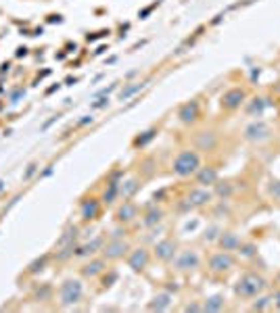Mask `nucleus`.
Listing matches in <instances>:
<instances>
[{
	"label": "nucleus",
	"mask_w": 280,
	"mask_h": 313,
	"mask_svg": "<svg viewBox=\"0 0 280 313\" xmlns=\"http://www.w3.org/2000/svg\"><path fill=\"white\" fill-rule=\"evenodd\" d=\"M107 270V259L105 257H95L90 259L84 268H82V276L84 278H97Z\"/></svg>",
	"instance_id": "nucleus-15"
},
{
	"label": "nucleus",
	"mask_w": 280,
	"mask_h": 313,
	"mask_svg": "<svg viewBox=\"0 0 280 313\" xmlns=\"http://www.w3.org/2000/svg\"><path fill=\"white\" fill-rule=\"evenodd\" d=\"M147 86V82H134V84H130V86H126L121 92H119V100L123 102V100H128L130 96H134V94L138 92V90H143Z\"/></svg>",
	"instance_id": "nucleus-26"
},
{
	"label": "nucleus",
	"mask_w": 280,
	"mask_h": 313,
	"mask_svg": "<svg viewBox=\"0 0 280 313\" xmlns=\"http://www.w3.org/2000/svg\"><path fill=\"white\" fill-rule=\"evenodd\" d=\"M270 192H272L276 198H280V182H272V184H270Z\"/></svg>",
	"instance_id": "nucleus-37"
},
{
	"label": "nucleus",
	"mask_w": 280,
	"mask_h": 313,
	"mask_svg": "<svg viewBox=\"0 0 280 313\" xmlns=\"http://www.w3.org/2000/svg\"><path fill=\"white\" fill-rule=\"evenodd\" d=\"M274 303V299H272V296H259V299L251 305V311H266L270 305Z\"/></svg>",
	"instance_id": "nucleus-31"
},
{
	"label": "nucleus",
	"mask_w": 280,
	"mask_h": 313,
	"mask_svg": "<svg viewBox=\"0 0 280 313\" xmlns=\"http://www.w3.org/2000/svg\"><path fill=\"white\" fill-rule=\"evenodd\" d=\"M213 186H215V194L222 200H228L232 196V192H235V188H232V184H228V182H215Z\"/></svg>",
	"instance_id": "nucleus-27"
},
{
	"label": "nucleus",
	"mask_w": 280,
	"mask_h": 313,
	"mask_svg": "<svg viewBox=\"0 0 280 313\" xmlns=\"http://www.w3.org/2000/svg\"><path fill=\"white\" fill-rule=\"evenodd\" d=\"M220 228L217 226H211L209 230H205V234H203V240H207V242H211V240H217V236H220Z\"/></svg>",
	"instance_id": "nucleus-33"
},
{
	"label": "nucleus",
	"mask_w": 280,
	"mask_h": 313,
	"mask_svg": "<svg viewBox=\"0 0 280 313\" xmlns=\"http://www.w3.org/2000/svg\"><path fill=\"white\" fill-rule=\"evenodd\" d=\"M163 217H165V211H163L161 207L151 205V207L145 211V215H143V226H145V228H155V226H159V224L163 222Z\"/></svg>",
	"instance_id": "nucleus-16"
},
{
	"label": "nucleus",
	"mask_w": 280,
	"mask_h": 313,
	"mask_svg": "<svg viewBox=\"0 0 280 313\" xmlns=\"http://www.w3.org/2000/svg\"><path fill=\"white\" fill-rule=\"evenodd\" d=\"M105 105H109V98H99V102H95L92 107H95V109H101V107H105Z\"/></svg>",
	"instance_id": "nucleus-40"
},
{
	"label": "nucleus",
	"mask_w": 280,
	"mask_h": 313,
	"mask_svg": "<svg viewBox=\"0 0 280 313\" xmlns=\"http://www.w3.org/2000/svg\"><path fill=\"white\" fill-rule=\"evenodd\" d=\"M119 184L121 182H109L107 184V188H105V192H103V196H101V202L103 205H113V202L119 198Z\"/></svg>",
	"instance_id": "nucleus-21"
},
{
	"label": "nucleus",
	"mask_w": 280,
	"mask_h": 313,
	"mask_svg": "<svg viewBox=\"0 0 280 313\" xmlns=\"http://www.w3.org/2000/svg\"><path fill=\"white\" fill-rule=\"evenodd\" d=\"M268 136H270V128L263 121H255L245 130V138L251 140V142H261V140H266Z\"/></svg>",
	"instance_id": "nucleus-14"
},
{
	"label": "nucleus",
	"mask_w": 280,
	"mask_h": 313,
	"mask_svg": "<svg viewBox=\"0 0 280 313\" xmlns=\"http://www.w3.org/2000/svg\"><path fill=\"white\" fill-rule=\"evenodd\" d=\"M176 253H178V244H176V240H172V238H163V240H159L157 244L153 246V255H155V259H159V261H172L174 257H176Z\"/></svg>",
	"instance_id": "nucleus-7"
},
{
	"label": "nucleus",
	"mask_w": 280,
	"mask_h": 313,
	"mask_svg": "<svg viewBox=\"0 0 280 313\" xmlns=\"http://www.w3.org/2000/svg\"><path fill=\"white\" fill-rule=\"evenodd\" d=\"M174 261V270L176 272H195L199 265H201V259L197 255V250H191V248H184L180 253H176V257L172 259Z\"/></svg>",
	"instance_id": "nucleus-5"
},
{
	"label": "nucleus",
	"mask_w": 280,
	"mask_h": 313,
	"mask_svg": "<svg viewBox=\"0 0 280 313\" xmlns=\"http://www.w3.org/2000/svg\"><path fill=\"white\" fill-rule=\"evenodd\" d=\"M69 257H75V244L63 246V248H57V253H55V261L63 263V261H67Z\"/></svg>",
	"instance_id": "nucleus-29"
},
{
	"label": "nucleus",
	"mask_w": 280,
	"mask_h": 313,
	"mask_svg": "<svg viewBox=\"0 0 280 313\" xmlns=\"http://www.w3.org/2000/svg\"><path fill=\"white\" fill-rule=\"evenodd\" d=\"M211 198H213V194L209 190H205V188H193L189 196H186V202L191 205V209H199V207L209 205Z\"/></svg>",
	"instance_id": "nucleus-12"
},
{
	"label": "nucleus",
	"mask_w": 280,
	"mask_h": 313,
	"mask_svg": "<svg viewBox=\"0 0 280 313\" xmlns=\"http://www.w3.org/2000/svg\"><path fill=\"white\" fill-rule=\"evenodd\" d=\"M77 236H80V228H77V226H67V228L63 230V234H61V238L57 240L55 248H63V246L75 244Z\"/></svg>",
	"instance_id": "nucleus-20"
},
{
	"label": "nucleus",
	"mask_w": 280,
	"mask_h": 313,
	"mask_svg": "<svg viewBox=\"0 0 280 313\" xmlns=\"http://www.w3.org/2000/svg\"><path fill=\"white\" fill-rule=\"evenodd\" d=\"M88 121H92V117H86V119H82V121H80V125H86Z\"/></svg>",
	"instance_id": "nucleus-42"
},
{
	"label": "nucleus",
	"mask_w": 280,
	"mask_h": 313,
	"mask_svg": "<svg viewBox=\"0 0 280 313\" xmlns=\"http://www.w3.org/2000/svg\"><path fill=\"white\" fill-rule=\"evenodd\" d=\"M84 286L80 280H65L59 288V303L61 307H73L75 303L82 301Z\"/></svg>",
	"instance_id": "nucleus-3"
},
{
	"label": "nucleus",
	"mask_w": 280,
	"mask_h": 313,
	"mask_svg": "<svg viewBox=\"0 0 280 313\" xmlns=\"http://www.w3.org/2000/svg\"><path fill=\"white\" fill-rule=\"evenodd\" d=\"M224 307H226V299L220 294L209 296V299H205V303H203V311H222Z\"/></svg>",
	"instance_id": "nucleus-24"
},
{
	"label": "nucleus",
	"mask_w": 280,
	"mask_h": 313,
	"mask_svg": "<svg viewBox=\"0 0 280 313\" xmlns=\"http://www.w3.org/2000/svg\"><path fill=\"white\" fill-rule=\"evenodd\" d=\"M217 169L215 167H199L197 169V184L201 186H213L217 182Z\"/></svg>",
	"instance_id": "nucleus-19"
},
{
	"label": "nucleus",
	"mask_w": 280,
	"mask_h": 313,
	"mask_svg": "<svg viewBox=\"0 0 280 313\" xmlns=\"http://www.w3.org/2000/svg\"><path fill=\"white\" fill-rule=\"evenodd\" d=\"M278 280H280V274H278Z\"/></svg>",
	"instance_id": "nucleus-44"
},
{
	"label": "nucleus",
	"mask_w": 280,
	"mask_h": 313,
	"mask_svg": "<svg viewBox=\"0 0 280 313\" xmlns=\"http://www.w3.org/2000/svg\"><path fill=\"white\" fill-rule=\"evenodd\" d=\"M178 117L182 123H195L199 119V102L197 100H191V102H186L180 107V111H178Z\"/></svg>",
	"instance_id": "nucleus-17"
},
{
	"label": "nucleus",
	"mask_w": 280,
	"mask_h": 313,
	"mask_svg": "<svg viewBox=\"0 0 280 313\" xmlns=\"http://www.w3.org/2000/svg\"><path fill=\"white\" fill-rule=\"evenodd\" d=\"M215 142H217L215 134H211V132H201L199 138H197V146L203 148V150H211L215 146Z\"/></svg>",
	"instance_id": "nucleus-25"
},
{
	"label": "nucleus",
	"mask_w": 280,
	"mask_h": 313,
	"mask_svg": "<svg viewBox=\"0 0 280 313\" xmlns=\"http://www.w3.org/2000/svg\"><path fill=\"white\" fill-rule=\"evenodd\" d=\"M49 255H42L40 259H36V261H32V263H29V268H27V272L29 274H38V272H42L44 268H46V263H49Z\"/></svg>",
	"instance_id": "nucleus-30"
},
{
	"label": "nucleus",
	"mask_w": 280,
	"mask_h": 313,
	"mask_svg": "<svg viewBox=\"0 0 280 313\" xmlns=\"http://www.w3.org/2000/svg\"><path fill=\"white\" fill-rule=\"evenodd\" d=\"M149 261H151V253H149L145 246L132 248L130 253H128V265H130L134 272H145L149 268Z\"/></svg>",
	"instance_id": "nucleus-8"
},
{
	"label": "nucleus",
	"mask_w": 280,
	"mask_h": 313,
	"mask_svg": "<svg viewBox=\"0 0 280 313\" xmlns=\"http://www.w3.org/2000/svg\"><path fill=\"white\" fill-rule=\"evenodd\" d=\"M172 305V294L169 292H159L157 296L153 299V303H149V309L151 311H165Z\"/></svg>",
	"instance_id": "nucleus-23"
},
{
	"label": "nucleus",
	"mask_w": 280,
	"mask_h": 313,
	"mask_svg": "<svg viewBox=\"0 0 280 313\" xmlns=\"http://www.w3.org/2000/svg\"><path fill=\"white\" fill-rule=\"evenodd\" d=\"M239 255H241L243 259H253V257H257V244H255V242H241Z\"/></svg>",
	"instance_id": "nucleus-28"
},
{
	"label": "nucleus",
	"mask_w": 280,
	"mask_h": 313,
	"mask_svg": "<svg viewBox=\"0 0 280 313\" xmlns=\"http://www.w3.org/2000/svg\"><path fill=\"white\" fill-rule=\"evenodd\" d=\"M113 280H117V274L115 272H111V274H109V278H105V286H111L109 282H113Z\"/></svg>",
	"instance_id": "nucleus-39"
},
{
	"label": "nucleus",
	"mask_w": 280,
	"mask_h": 313,
	"mask_svg": "<svg viewBox=\"0 0 280 313\" xmlns=\"http://www.w3.org/2000/svg\"><path fill=\"white\" fill-rule=\"evenodd\" d=\"M245 98H247V92L243 88H230L222 96V109H226V111H235V109H239L245 102Z\"/></svg>",
	"instance_id": "nucleus-10"
},
{
	"label": "nucleus",
	"mask_w": 280,
	"mask_h": 313,
	"mask_svg": "<svg viewBox=\"0 0 280 313\" xmlns=\"http://www.w3.org/2000/svg\"><path fill=\"white\" fill-rule=\"evenodd\" d=\"M153 136H155V132L151 130V132H147V134H145L143 138H138V140H136V142H134V144H136V146H143V144H147V142H149V140H151Z\"/></svg>",
	"instance_id": "nucleus-34"
},
{
	"label": "nucleus",
	"mask_w": 280,
	"mask_h": 313,
	"mask_svg": "<svg viewBox=\"0 0 280 313\" xmlns=\"http://www.w3.org/2000/svg\"><path fill=\"white\" fill-rule=\"evenodd\" d=\"M268 288V280L257 272H247L235 284V294L239 299H255Z\"/></svg>",
	"instance_id": "nucleus-1"
},
{
	"label": "nucleus",
	"mask_w": 280,
	"mask_h": 313,
	"mask_svg": "<svg viewBox=\"0 0 280 313\" xmlns=\"http://www.w3.org/2000/svg\"><path fill=\"white\" fill-rule=\"evenodd\" d=\"M123 236H126V228H115L113 232H111V240H117V238H123Z\"/></svg>",
	"instance_id": "nucleus-36"
},
{
	"label": "nucleus",
	"mask_w": 280,
	"mask_h": 313,
	"mask_svg": "<svg viewBox=\"0 0 280 313\" xmlns=\"http://www.w3.org/2000/svg\"><path fill=\"white\" fill-rule=\"evenodd\" d=\"M105 242H107L105 236H97L95 240H90V242H86L82 246H75V257H92V255H97V253H101V250H103Z\"/></svg>",
	"instance_id": "nucleus-13"
},
{
	"label": "nucleus",
	"mask_w": 280,
	"mask_h": 313,
	"mask_svg": "<svg viewBox=\"0 0 280 313\" xmlns=\"http://www.w3.org/2000/svg\"><path fill=\"white\" fill-rule=\"evenodd\" d=\"M138 217V205L134 200H121V205L115 209V219L119 224H132Z\"/></svg>",
	"instance_id": "nucleus-9"
},
{
	"label": "nucleus",
	"mask_w": 280,
	"mask_h": 313,
	"mask_svg": "<svg viewBox=\"0 0 280 313\" xmlns=\"http://www.w3.org/2000/svg\"><path fill=\"white\" fill-rule=\"evenodd\" d=\"M80 213H82V219L84 222H90V219H97V215L101 213V200L97 198H88L82 202L80 207Z\"/></svg>",
	"instance_id": "nucleus-18"
},
{
	"label": "nucleus",
	"mask_w": 280,
	"mask_h": 313,
	"mask_svg": "<svg viewBox=\"0 0 280 313\" xmlns=\"http://www.w3.org/2000/svg\"><path fill=\"white\" fill-rule=\"evenodd\" d=\"M237 265L235 257H232V253H228V250H220V253H213L207 261V268L211 274H228L232 268Z\"/></svg>",
	"instance_id": "nucleus-4"
},
{
	"label": "nucleus",
	"mask_w": 280,
	"mask_h": 313,
	"mask_svg": "<svg viewBox=\"0 0 280 313\" xmlns=\"http://www.w3.org/2000/svg\"><path fill=\"white\" fill-rule=\"evenodd\" d=\"M217 246H220V250H228V253H235V250H239V246H241V236L237 232H232V230H222L220 232V236H217Z\"/></svg>",
	"instance_id": "nucleus-11"
},
{
	"label": "nucleus",
	"mask_w": 280,
	"mask_h": 313,
	"mask_svg": "<svg viewBox=\"0 0 280 313\" xmlns=\"http://www.w3.org/2000/svg\"><path fill=\"white\" fill-rule=\"evenodd\" d=\"M276 309H280V292L276 294Z\"/></svg>",
	"instance_id": "nucleus-41"
},
{
	"label": "nucleus",
	"mask_w": 280,
	"mask_h": 313,
	"mask_svg": "<svg viewBox=\"0 0 280 313\" xmlns=\"http://www.w3.org/2000/svg\"><path fill=\"white\" fill-rule=\"evenodd\" d=\"M130 244L123 240V238H117V240H109L105 242L103 250H101V255L107 259V261H117V259H123L128 253H130Z\"/></svg>",
	"instance_id": "nucleus-6"
},
{
	"label": "nucleus",
	"mask_w": 280,
	"mask_h": 313,
	"mask_svg": "<svg viewBox=\"0 0 280 313\" xmlns=\"http://www.w3.org/2000/svg\"><path fill=\"white\" fill-rule=\"evenodd\" d=\"M263 107H266V102H263V98H255L251 105H249V109H247V111H249V115H261V111H263Z\"/></svg>",
	"instance_id": "nucleus-32"
},
{
	"label": "nucleus",
	"mask_w": 280,
	"mask_h": 313,
	"mask_svg": "<svg viewBox=\"0 0 280 313\" xmlns=\"http://www.w3.org/2000/svg\"><path fill=\"white\" fill-rule=\"evenodd\" d=\"M184 311H203V305H199V303H191V305H186Z\"/></svg>",
	"instance_id": "nucleus-38"
},
{
	"label": "nucleus",
	"mask_w": 280,
	"mask_h": 313,
	"mask_svg": "<svg viewBox=\"0 0 280 313\" xmlns=\"http://www.w3.org/2000/svg\"><path fill=\"white\" fill-rule=\"evenodd\" d=\"M3 186H5V182H0V190H3Z\"/></svg>",
	"instance_id": "nucleus-43"
},
{
	"label": "nucleus",
	"mask_w": 280,
	"mask_h": 313,
	"mask_svg": "<svg viewBox=\"0 0 280 313\" xmlns=\"http://www.w3.org/2000/svg\"><path fill=\"white\" fill-rule=\"evenodd\" d=\"M36 169H38V163H32V165H29V167H27V171H25V174H23V180L27 182L29 178H32V176L36 174Z\"/></svg>",
	"instance_id": "nucleus-35"
},
{
	"label": "nucleus",
	"mask_w": 280,
	"mask_h": 313,
	"mask_svg": "<svg viewBox=\"0 0 280 313\" xmlns=\"http://www.w3.org/2000/svg\"><path fill=\"white\" fill-rule=\"evenodd\" d=\"M138 190H140V182H138L136 178H132V180H128V182H121V184H119V198L128 200V198H132Z\"/></svg>",
	"instance_id": "nucleus-22"
},
{
	"label": "nucleus",
	"mask_w": 280,
	"mask_h": 313,
	"mask_svg": "<svg viewBox=\"0 0 280 313\" xmlns=\"http://www.w3.org/2000/svg\"><path fill=\"white\" fill-rule=\"evenodd\" d=\"M199 167H201V159H199V154L195 150H182L172 163V171L180 178L197 174Z\"/></svg>",
	"instance_id": "nucleus-2"
}]
</instances>
